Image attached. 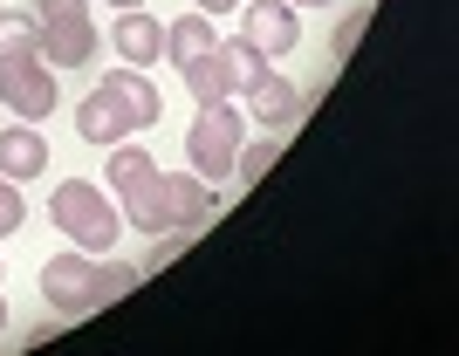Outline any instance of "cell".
<instances>
[{"label": "cell", "mask_w": 459, "mask_h": 356, "mask_svg": "<svg viewBox=\"0 0 459 356\" xmlns=\"http://www.w3.org/2000/svg\"><path fill=\"white\" fill-rule=\"evenodd\" d=\"M144 282V267L110 261V254H56L41 267V301L62 308V316H90V308H110L131 288Z\"/></svg>", "instance_id": "cell-1"}, {"label": "cell", "mask_w": 459, "mask_h": 356, "mask_svg": "<svg viewBox=\"0 0 459 356\" xmlns=\"http://www.w3.org/2000/svg\"><path fill=\"white\" fill-rule=\"evenodd\" d=\"M158 117H165V96H158L137 69H117V75H103V82L82 96L76 131H82V144H117V137L152 131Z\"/></svg>", "instance_id": "cell-2"}, {"label": "cell", "mask_w": 459, "mask_h": 356, "mask_svg": "<svg viewBox=\"0 0 459 356\" xmlns=\"http://www.w3.org/2000/svg\"><path fill=\"white\" fill-rule=\"evenodd\" d=\"M212 186L199 178V171H158L152 186L137 192V199H124V213H131L137 233H199V226L212 220Z\"/></svg>", "instance_id": "cell-3"}, {"label": "cell", "mask_w": 459, "mask_h": 356, "mask_svg": "<svg viewBox=\"0 0 459 356\" xmlns=\"http://www.w3.org/2000/svg\"><path fill=\"white\" fill-rule=\"evenodd\" d=\"M186 90L199 96V103H220V96H233V90H261V82H268V56H261V48H254L247 35H233V41H212V56H199V62H186Z\"/></svg>", "instance_id": "cell-4"}, {"label": "cell", "mask_w": 459, "mask_h": 356, "mask_svg": "<svg viewBox=\"0 0 459 356\" xmlns=\"http://www.w3.org/2000/svg\"><path fill=\"white\" fill-rule=\"evenodd\" d=\"M48 220L69 233V240L82 247V254H110L117 233H124V220H117V206L103 199V192L90 186V178H62L56 199H48Z\"/></svg>", "instance_id": "cell-5"}, {"label": "cell", "mask_w": 459, "mask_h": 356, "mask_svg": "<svg viewBox=\"0 0 459 356\" xmlns=\"http://www.w3.org/2000/svg\"><path fill=\"white\" fill-rule=\"evenodd\" d=\"M240 131H247V117L233 110L227 96H220V103H199V117H192V131H186V158H192V171H199L206 186H227L233 178Z\"/></svg>", "instance_id": "cell-6"}, {"label": "cell", "mask_w": 459, "mask_h": 356, "mask_svg": "<svg viewBox=\"0 0 459 356\" xmlns=\"http://www.w3.org/2000/svg\"><path fill=\"white\" fill-rule=\"evenodd\" d=\"M0 103L14 117H28V124H41V117H56V69L41 56H14L0 62Z\"/></svg>", "instance_id": "cell-7"}, {"label": "cell", "mask_w": 459, "mask_h": 356, "mask_svg": "<svg viewBox=\"0 0 459 356\" xmlns=\"http://www.w3.org/2000/svg\"><path fill=\"white\" fill-rule=\"evenodd\" d=\"M48 69H90L96 62V28H90V14H76V21H41V48H35Z\"/></svg>", "instance_id": "cell-8"}, {"label": "cell", "mask_w": 459, "mask_h": 356, "mask_svg": "<svg viewBox=\"0 0 459 356\" xmlns=\"http://www.w3.org/2000/svg\"><path fill=\"white\" fill-rule=\"evenodd\" d=\"M240 7H247V28H240V35H247L261 56H288V48L302 41V28H295V7H288V0H240Z\"/></svg>", "instance_id": "cell-9"}, {"label": "cell", "mask_w": 459, "mask_h": 356, "mask_svg": "<svg viewBox=\"0 0 459 356\" xmlns=\"http://www.w3.org/2000/svg\"><path fill=\"white\" fill-rule=\"evenodd\" d=\"M110 41H117V56L131 62V69H144V62L165 56V28H158L144 7H124V14H117V28H110Z\"/></svg>", "instance_id": "cell-10"}, {"label": "cell", "mask_w": 459, "mask_h": 356, "mask_svg": "<svg viewBox=\"0 0 459 356\" xmlns=\"http://www.w3.org/2000/svg\"><path fill=\"white\" fill-rule=\"evenodd\" d=\"M48 171V144H41L28 124H14V131H0V178H41Z\"/></svg>", "instance_id": "cell-11"}, {"label": "cell", "mask_w": 459, "mask_h": 356, "mask_svg": "<svg viewBox=\"0 0 459 356\" xmlns=\"http://www.w3.org/2000/svg\"><path fill=\"white\" fill-rule=\"evenodd\" d=\"M152 178H158L152 151H144V144H124V137H117V151H110V192H117V199H137V192L152 186Z\"/></svg>", "instance_id": "cell-12"}, {"label": "cell", "mask_w": 459, "mask_h": 356, "mask_svg": "<svg viewBox=\"0 0 459 356\" xmlns=\"http://www.w3.org/2000/svg\"><path fill=\"white\" fill-rule=\"evenodd\" d=\"M165 56L186 69V62H199V56H212V21L206 14H186V21H172L165 28Z\"/></svg>", "instance_id": "cell-13"}, {"label": "cell", "mask_w": 459, "mask_h": 356, "mask_svg": "<svg viewBox=\"0 0 459 356\" xmlns=\"http://www.w3.org/2000/svg\"><path fill=\"white\" fill-rule=\"evenodd\" d=\"M35 48H41V21H35V14H14V7H0V62L35 56Z\"/></svg>", "instance_id": "cell-14"}, {"label": "cell", "mask_w": 459, "mask_h": 356, "mask_svg": "<svg viewBox=\"0 0 459 356\" xmlns=\"http://www.w3.org/2000/svg\"><path fill=\"white\" fill-rule=\"evenodd\" d=\"M274 151H281V144H274V137H261V144H247V151H240V158H233V178H240V186H254V178H261V171L274 165Z\"/></svg>", "instance_id": "cell-15"}, {"label": "cell", "mask_w": 459, "mask_h": 356, "mask_svg": "<svg viewBox=\"0 0 459 356\" xmlns=\"http://www.w3.org/2000/svg\"><path fill=\"white\" fill-rule=\"evenodd\" d=\"M21 220H28V206H21L14 178H0V240H7V233H21Z\"/></svg>", "instance_id": "cell-16"}, {"label": "cell", "mask_w": 459, "mask_h": 356, "mask_svg": "<svg viewBox=\"0 0 459 356\" xmlns=\"http://www.w3.org/2000/svg\"><path fill=\"white\" fill-rule=\"evenodd\" d=\"M364 21H370V7H350V14H343V28H336V62H343L350 48H357V35H364Z\"/></svg>", "instance_id": "cell-17"}, {"label": "cell", "mask_w": 459, "mask_h": 356, "mask_svg": "<svg viewBox=\"0 0 459 356\" xmlns=\"http://www.w3.org/2000/svg\"><path fill=\"white\" fill-rule=\"evenodd\" d=\"M199 14H227V7H240V0H192Z\"/></svg>", "instance_id": "cell-18"}, {"label": "cell", "mask_w": 459, "mask_h": 356, "mask_svg": "<svg viewBox=\"0 0 459 356\" xmlns=\"http://www.w3.org/2000/svg\"><path fill=\"white\" fill-rule=\"evenodd\" d=\"M110 7H117V14H124V7H144V0H110Z\"/></svg>", "instance_id": "cell-19"}, {"label": "cell", "mask_w": 459, "mask_h": 356, "mask_svg": "<svg viewBox=\"0 0 459 356\" xmlns=\"http://www.w3.org/2000/svg\"><path fill=\"white\" fill-rule=\"evenodd\" d=\"M288 7H329V0H288Z\"/></svg>", "instance_id": "cell-20"}, {"label": "cell", "mask_w": 459, "mask_h": 356, "mask_svg": "<svg viewBox=\"0 0 459 356\" xmlns=\"http://www.w3.org/2000/svg\"><path fill=\"white\" fill-rule=\"evenodd\" d=\"M0 336H7V295H0Z\"/></svg>", "instance_id": "cell-21"}]
</instances>
